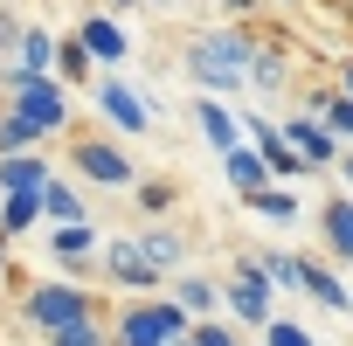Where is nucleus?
<instances>
[{
    "mask_svg": "<svg viewBox=\"0 0 353 346\" xmlns=\"http://www.w3.org/2000/svg\"><path fill=\"white\" fill-rule=\"evenodd\" d=\"M132 201H139V215H145V222H166V215H173V201H181V187H173V181H139V187H132Z\"/></svg>",
    "mask_w": 353,
    "mask_h": 346,
    "instance_id": "nucleus-24",
    "label": "nucleus"
},
{
    "mask_svg": "<svg viewBox=\"0 0 353 346\" xmlns=\"http://www.w3.org/2000/svg\"><path fill=\"white\" fill-rule=\"evenodd\" d=\"M166 298L181 305L188 318H215V312H222V284H215V277H201V270H181V277L166 284Z\"/></svg>",
    "mask_w": 353,
    "mask_h": 346,
    "instance_id": "nucleus-16",
    "label": "nucleus"
},
{
    "mask_svg": "<svg viewBox=\"0 0 353 346\" xmlns=\"http://www.w3.org/2000/svg\"><path fill=\"white\" fill-rule=\"evenodd\" d=\"M325 125H332V132H339V139L353 145V97H346V90L332 97V111H325Z\"/></svg>",
    "mask_w": 353,
    "mask_h": 346,
    "instance_id": "nucleus-30",
    "label": "nucleus"
},
{
    "mask_svg": "<svg viewBox=\"0 0 353 346\" xmlns=\"http://www.w3.org/2000/svg\"><path fill=\"white\" fill-rule=\"evenodd\" d=\"M0 277H8V236H0Z\"/></svg>",
    "mask_w": 353,
    "mask_h": 346,
    "instance_id": "nucleus-36",
    "label": "nucleus"
},
{
    "mask_svg": "<svg viewBox=\"0 0 353 346\" xmlns=\"http://www.w3.org/2000/svg\"><path fill=\"white\" fill-rule=\"evenodd\" d=\"M319 236H325V250H332L339 263H353V194H332V201L319 208Z\"/></svg>",
    "mask_w": 353,
    "mask_h": 346,
    "instance_id": "nucleus-18",
    "label": "nucleus"
},
{
    "mask_svg": "<svg viewBox=\"0 0 353 346\" xmlns=\"http://www.w3.org/2000/svg\"><path fill=\"white\" fill-rule=\"evenodd\" d=\"M222 181H229V187L250 201V194H263V187H270V159H263V152L243 139L236 152H222Z\"/></svg>",
    "mask_w": 353,
    "mask_h": 346,
    "instance_id": "nucleus-15",
    "label": "nucleus"
},
{
    "mask_svg": "<svg viewBox=\"0 0 353 346\" xmlns=\"http://www.w3.org/2000/svg\"><path fill=\"white\" fill-rule=\"evenodd\" d=\"M8 111H21L49 139L70 132V90H63V77H21V70H8Z\"/></svg>",
    "mask_w": 353,
    "mask_h": 346,
    "instance_id": "nucleus-6",
    "label": "nucleus"
},
{
    "mask_svg": "<svg viewBox=\"0 0 353 346\" xmlns=\"http://www.w3.org/2000/svg\"><path fill=\"white\" fill-rule=\"evenodd\" d=\"M70 166H77V181H90V187H104V194L145 181V173L132 166V152H125L118 139H104V132H77V139H70Z\"/></svg>",
    "mask_w": 353,
    "mask_h": 346,
    "instance_id": "nucleus-5",
    "label": "nucleus"
},
{
    "mask_svg": "<svg viewBox=\"0 0 353 346\" xmlns=\"http://www.w3.org/2000/svg\"><path fill=\"white\" fill-rule=\"evenodd\" d=\"M42 215H49V229H70V222H90V201L70 181H49L42 187Z\"/></svg>",
    "mask_w": 353,
    "mask_h": 346,
    "instance_id": "nucleus-21",
    "label": "nucleus"
},
{
    "mask_svg": "<svg viewBox=\"0 0 353 346\" xmlns=\"http://www.w3.org/2000/svg\"><path fill=\"white\" fill-rule=\"evenodd\" d=\"M21 318H28L42 339H56V332H70V325H83V318H111V312H104V298H97L90 284H77V277H42V284H21Z\"/></svg>",
    "mask_w": 353,
    "mask_h": 346,
    "instance_id": "nucleus-2",
    "label": "nucleus"
},
{
    "mask_svg": "<svg viewBox=\"0 0 353 346\" xmlns=\"http://www.w3.org/2000/svg\"><path fill=\"white\" fill-rule=\"evenodd\" d=\"M243 208H250V215H263V222H270V229H291V222H298V215H305V201H298V194H291V187H284V181H270V187H263V194H250V201H243Z\"/></svg>",
    "mask_w": 353,
    "mask_h": 346,
    "instance_id": "nucleus-20",
    "label": "nucleus"
},
{
    "mask_svg": "<svg viewBox=\"0 0 353 346\" xmlns=\"http://www.w3.org/2000/svg\"><path fill=\"white\" fill-rule=\"evenodd\" d=\"M56 49H63V35H49V28H21V49H14L8 70H21V77H56Z\"/></svg>",
    "mask_w": 353,
    "mask_h": 346,
    "instance_id": "nucleus-17",
    "label": "nucleus"
},
{
    "mask_svg": "<svg viewBox=\"0 0 353 346\" xmlns=\"http://www.w3.org/2000/svg\"><path fill=\"white\" fill-rule=\"evenodd\" d=\"M97 111H104V125L125 132V139H145V132H152V104H145V90H132L125 77H104V83H97Z\"/></svg>",
    "mask_w": 353,
    "mask_h": 346,
    "instance_id": "nucleus-8",
    "label": "nucleus"
},
{
    "mask_svg": "<svg viewBox=\"0 0 353 346\" xmlns=\"http://www.w3.org/2000/svg\"><path fill=\"white\" fill-rule=\"evenodd\" d=\"M284 139L298 145V159L312 166V173H325V166H339L346 159V139L325 125V118H312V111H298V118H284Z\"/></svg>",
    "mask_w": 353,
    "mask_h": 346,
    "instance_id": "nucleus-9",
    "label": "nucleus"
},
{
    "mask_svg": "<svg viewBox=\"0 0 353 346\" xmlns=\"http://www.w3.org/2000/svg\"><path fill=\"white\" fill-rule=\"evenodd\" d=\"M21 28H28V21H21L14 8H0V56H14V49H21Z\"/></svg>",
    "mask_w": 353,
    "mask_h": 346,
    "instance_id": "nucleus-31",
    "label": "nucleus"
},
{
    "mask_svg": "<svg viewBox=\"0 0 353 346\" xmlns=\"http://www.w3.org/2000/svg\"><path fill=\"white\" fill-rule=\"evenodd\" d=\"M263 346H319V339H312L298 318H284V312H277V318L263 325Z\"/></svg>",
    "mask_w": 353,
    "mask_h": 346,
    "instance_id": "nucleus-29",
    "label": "nucleus"
},
{
    "mask_svg": "<svg viewBox=\"0 0 353 346\" xmlns=\"http://www.w3.org/2000/svg\"><path fill=\"white\" fill-rule=\"evenodd\" d=\"M263 277H270L277 291H298V277H305V256H291V250H263Z\"/></svg>",
    "mask_w": 353,
    "mask_h": 346,
    "instance_id": "nucleus-26",
    "label": "nucleus"
},
{
    "mask_svg": "<svg viewBox=\"0 0 353 346\" xmlns=\"http://www.w3.org/2000/svg\"><path fill=\"white\" fill-rule=\"evenodd\" d=\"M215 8H222V14H229V21H243V28H250V21H256V14H263V0H215Z\"/></svg>",
    "mask_w": 353,
    "mask_h": 346,
    "instance_id": "nucleus-32",
    "label": "nucleus"
},
{
    "mask_svg": "<svg viewBox=\"0 0 353 346\" xmlns=\"http://www.w3.org/2000/svg\"><path fill=\"white\" fill-rule=\"evenodd\" d=\"M256 28H243V21H222V28H201V35H188L181 42V70L201 83V97H229V90H243L250 83V63H256Z\"/></svg>",
    "mask_w": 353,
    "mask_h": 346,
    "instance_id": "nucleus-1",
    "label": "nucleus"
},
{
    "mask_svg": "<svg viewBox=\"0 0 353 346\" xmlns=\"http://www.w3.org/2000/svg\"><path fill=\"white\" fill-rule=\"evenodd\" d=\"M250 90H263V97H284V90H291V42H284V35L256 42V63H250Z\"/></svg>",
    "mask_w": 353,
    "mask_h": 346,
    "instance_id": "nucleus-11",
    "label": "nucleus"
},
{
    "mask_svg": "<svg viewBox=\"0 0 353 346\" xmlns=\"http://www.w3.org/2000/svg\"><path fill=\"white\" fill-rule=\"evenodd\" d=\"M194 125H201V139L215 152H236L243 145V111H229L222 97H194Z\"/></svg>",
    "mask_w": 353,
    "mask_h": 346,
    "instance_id": "nucleus-14",
    "label": "nucleus"
},
{
    "mask_svg": "<svg viewBox=\"0 0 353 346\" xmlns=\"http://www.w3.org/2000/svg\"><path fill=\"white\" fill-rule=\"evenodd\" d=\"M194 346H243V332H236V318H194V332H188Z\"/></svg>",
    "mask_w": 353,
    "mask_h": 346,
    "instance_id": "nucleus-28",
    "label": "nucleus"
},
{
    "mask_svg": "<svg viewBox=\"0 0 353 346\" xmlns=\"http://www.w3.org/2000/svg\"><path fill=\"white\" fill-rule=\"evenodd\" d=\"M111 8H139V0H111Z\"/></svg>",
    "mask_w": 353,
    "mask_h": 346,
    "instance_id": "nucleus-38",
    "label": "nucleus"
},
{
    "mask_svg": "<svg viewBox=\"0 0 353 346\" xmlns=\"http://www.w3.org/2000/svg\"><path fill=\"white\" fill-rule=\"evenodd\" d=\"M194 332V318L173 298H132L125 312H111V339L118 346H181Z\"/></svg>",
    "mask_w": 353,
    "mask_h": 346,
    "instance_id": "nucleus-3",
    "label": "nucleus"
},
{
    "mask_svg": "<svg viewBox=\"0 0 353 346\" xmlns=\"http://www.w3.org/2000/svg\"><path fill=\"white\" fill-rule=\"evenodd\" d=\"M145 8H188V0H145Z\"/></svg>",
    "mask_w": 353,
    "mask_h": 346,
    "instance_id": "nucleus-35",
    "label": "nucleus"
},
{
    "mask_svg": "<svg viewBox=\"0 0 353 346\" xmlns=\"http://www.w3.org/2000/svg\"><path fill=\"white\" fill-rule=\"evenodd\" d=\"M139 250H145V263H159L166 277H181V270H188V236H181V229H166V222H152V229L139 236Z\"/></svg>",
    "mask_w": 353,
    "mask_h": 346,
    "instance_id": "nucleus-19",
    "label": "nucleus"
},
{
    "mask_svg": "<svg viewBox=\"0 0 353 346\" xmlns=\"http://www.w3.org/2000/svg\"><path fill=\"white\" fill-rule=\"evenodd\" d=\"M49 181V152H0V194H42Z\"/></svg>",
    "mask_w": 353,
    "mask_h": 346,
    "instance_id": "nucleus-13",
    "label": "nucleus"
},
{
    "mask_svg": "<svg viewBox=\"0 0 353 346\" xmlns=\"http://www.w3.org/2000/svg\"><path fill=\"white\" fill-rule=\"evenodd\" d=\"M42 139H49L42 125H28L21 111H8V104H0V152H35Z\"/></svg>",
    "mask_w": 353,
    "mask_h": 346,
    "instance_id": "nucleus-23",
    "label": "nucleus"
},
{
    "mask_svg": "<svg viewBox=\"0 0 353 346\" xmlns=\"http://www.w3.org/2000/svg\"><path fill=\"white\" fill-rule=\"evenodd\" d=\"M49 346H118V339H111V318H83V325H70V332H56Z\"/></svg>",
    "mask_w": 353,
    "mask_h": 346,
    "instance_id": "nucleus-27",
    "label": "nucleus"
},
{
    "mask_svg": "<svg viewBox=\"0 0 353 346\" xmlns=\"http://www.w3.org/2000/svg\"><path fill=\"white\" fill-rule=\"evenodd\" d=\"M35 222H49V215H42V194H0V236H8V243L28 236Z\"/></svg>",
    "mask_w": 353,
    "mask_h": 346,
    "instance_id": "nucleus-22",
    "label": "nucleus"
},
{
    "mask_svg": "<svg viewBox=\"0 0 353 346\" xmlns=\"http://www.w3.org/2000/svg\"><path fill=\"white\" fill-rule=\"evenodd\" d=\"M339 90H346V97H353V63H339Z\"/></svg>",
    "mask_w": 353,
    "mask_h": 346,
    "instance_id": "nucleus-33",
    "label": "nucleus"
},
{
    "mask_svg": "<svg viewBox=\"0 0 353 346\" xmlns=\"http://www.w3.org/2000/svg\"><path fill=\"white\" fill-rule=\"evenodd\" d=\"M298 291L312 298V305H325V312H353V284L325 263V256H305V277H298Z\"/></svg>",
    "mask_w": 353,
    "mask_h": 346,
    "instance_id": "nucleus-12",
    "label": "nucleus"
},
{
    "mask_svg": "<svg viewBox=\"0 0 353 346\" xmlns=\"http://www.w3.org/2000/svg\"><path fill=\"white\" fill-rule=\"evenodd\" d=\"M222 305H229L236 325H256V332L277 318V284L263 277V250H243V256L229 263V277H222Z\"/></svg>",
    "mask_w": 353,
    "mask_h": 346,
    "instance_id": "nucleus-4",
    "label": "nucleus"
},
{
    "mask_svg": "<svg viewBox=\"0 0 353 346\" xmlns=\"http://www.w3.org/2000/svg\"><path fill=\"white\" fill-rule=\"evenodd\" d=\"M90 70H97L90 49H83L77 35H63V49H56V77H63V83H90Z\"/></svg>",
    "mask_w": 353,
    "mask_h": 346,
    "instance_id": "nucleus-25",
    "label": "nucleus"
},
{
    "mask_svg": "<svg viewBox=\"0 0 353 346\" xmlns=\"http://www.w3.org/2000/svg\"><path fill=\"white\" fill-rule=\"evenodd\" d=\"M339 173H346V181H353V145H346V159H339Z\"/></svg>",
    "mask_w": 353,
    "mask_h": 346,
    "instance_id": "nucleus-34",
    "label": "nucleus"
},
{
    "mask_svg": "<svg viewBox=\"0 0 353 346\" xmlns=\"http://www.w3.org/2000/svg\"><path fill=\"white\" fill-rule=\"evenodd\" d=\"M104 284L111 291H132V298H166V270L145 263L139 236H111L104 243Z\"/></svg>",
    "mask_w": 353,
    "mask_h": 346,
    "instance_id": "nucleus-7",
    "label": "nucleus"
},
{
    "mask_svg": "<svg viewBox=\"0 0 353 346\" xmlns=\"http://www.w3.org/2000/svg\"><path fill=\"white\" fill-rule=\"evenodd\" d=\"M77 42L90 49L97 70H118V63L132 56V35L118 28V14H83V21H77Z\"/></svg>",
    "mask_w": 353,
    "mask_h": 346,
    "instance_id": "nucleus-10",
    "label": "nucleus"
},
{
    "mask_svg": "<svg viewBox=\"0 0 353 346\" xmlns=\"http://www.w3.org/2000/svg\"><path fill=\"white\" fill-rule=\"evenodd\" d=\"M263 8H298V0H263Z\"/></svg>",
    "mask_w": 353,
    "mask_h": 346,
    "instance_id": "nucleus-37",
    "label": "nucleus"
},
{
    "mask_svg": "<svg viewBox=\"0 0 353 346\" xmlns=\"http://www.w3.org/2000/svg\"><path fill=\"white\" fill-rule=\"evenodd\" d=\"M181 346H194V339H181Z\"/></svg>",
    "mask_w": 353,
    "mask_h": 346,
    "instance_id": "nucleus-39",
    "label": "nucleus"
}]
</instances>
